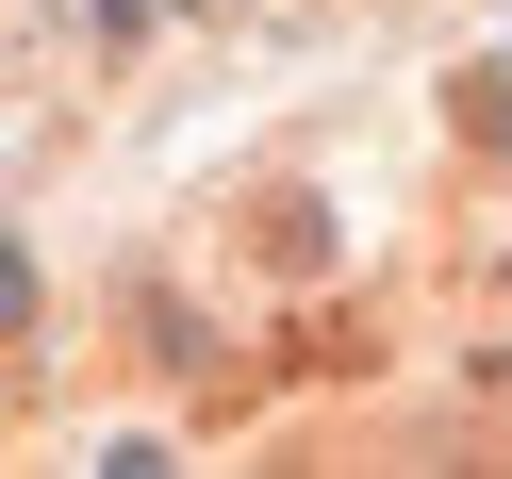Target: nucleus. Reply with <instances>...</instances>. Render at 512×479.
Instances as JSON below:
<instances>
[{
    "instance_id": "f257e3e1",
    "label": "nucleus",
    "mask_w": 512,
    "mask_h": 479,
    "mask_svg": "<svg viewBox=\"0 0 512 479\" xmlns=\"http://www.w3.org/2000/svg\"><path fill=\"white\" fill-rule=\"evenodd\" d=\"M133 17H149V0H100V34H133Z\"/></svg>"
}]
</instances>
